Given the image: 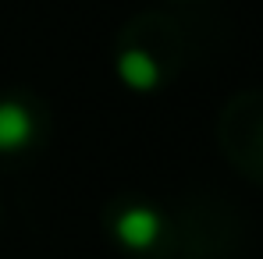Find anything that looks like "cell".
<instances>
[{
	"mask_svg": "<svg viewBox=\"0 0 263 259\" xmlns=\"http://www.w3.org/2000/svg\"><path fill=\"white\" fill-rule=\"evenodd\" d=\"M118 78L135 92H153L160 86V64L146 50H125L118 57Z\"/></svg>",
	"mask_w": 263,
	"mask_h": 259,
	"instance_id": "3",
	"label": "cell"
},
{
	"mask_svg": "<svg viewBox=\"0 0 263 259\" xmlns=\"http://www.w3.org/2000/svg\"><path fill=\"white\" fill-rule=\"evenodd\" d=\"M164 234V216L157 213L153 206H132L114 220V238L132 249V252H146L160 242Z\"/></svg>",
	"mask_w": 263,
	"mask_h": 259,
	"instance_id": "1",
	"label": "cell"
},
{
	"mask_svg": "<svg viewBox=\"0 0 263 259\" xmlns=\"http://www.w3.org/2000/svg\"><path fill=\"white\" fill-rule=\"evenodd\" d=\"M32 138V114L18 99H0V153H18Z\"/></svg>",
	"mask_w": 263,
	"mask_h": 259,
	"instance_id": "2",
	"label": "cell"
}]
</instances>
